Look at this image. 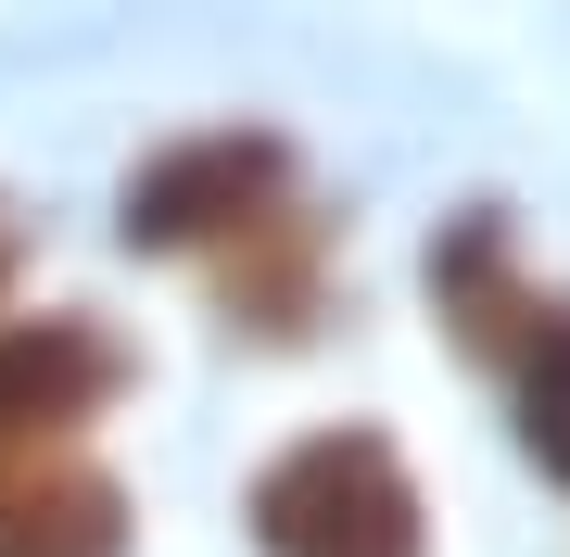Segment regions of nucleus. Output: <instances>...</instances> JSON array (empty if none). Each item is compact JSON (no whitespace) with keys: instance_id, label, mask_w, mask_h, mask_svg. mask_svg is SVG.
Listing matches in <instances>:
<instances>
[{"instance_id":"0eeeda50","label":"nucleus","mask_w":570,"mask_h":557,"mask_svg":"<svg viewBox=\"0 0 570 557\" xmlns=\"http://www.w3.org/2000/svg\"><path fill=\"white\" fill-rule=\"evenodd\" d=\"M13 253H26V228H13V216H0V279H13Z\"/></svg>"},{"instance_id":"f03ea898","label":"nucleus","mask_w":570,"mask_h":557,"mask_svg":"<svg viewBox=\"0 0 570 557\" xmlns=\"http://www.w3.org/2000/svg\"><path fill=\"white\" fill-rule=\"evenodd\" d=\"M292 203V140L266 127H204V140H165L127 178V241L140 253H242L266 216Z\"/></svg>"},{"instance_id":"423d86ee","label":"nucleus","mask_w":570,"mask_h":557,"mask_svg":"<svg viewBox=\"0 0 570 557\" xmlns=\"http://www.w3.org/2000/svg\"><path fill=\"white\" fill-rule=\"evenodd\" d=\"M494 380H508V431H520V456L570 495V305H532V330L494 355Z\"/></svg>"},{"instance_id":"39448f33","label":"nucleus","mask_w":570,"mask_h":557,"mask_svg":"<svg viewBox=\"0 0 570 557\" xmlns=\"http://www.w3.org/2000/svg\"><path fill=\"white\" fill-rule=\"evenodd\" d=\"M431 291H444L456 342L482 355V368H494V355L532 330V305H546V291H520V267H508V228H494V216H456V228H444V253H431Z\"/></svg>"},{"instance_id":"20e7f679","label":"nucleus","mask_w":570,"mask_h":557,"mask_svg":"<svg viewBox=\"0 0 570 557\" xmlns=\"http://www.w3.org/2000/svg\"><path fill=\"white\" fill-rule=\"evenodd\" d=\"M127 481L102 456H0V557H127Z\"/></svg>"},{"instance_id":"7ed1b4c3","label":"nucleus","mask_w":570,"mask_h":557,"mask_svg":"<svg viewBox=\"0 0 570 557\" xmlns=\"http://www.w3.org/2000/svg\"><path fill=\"white\" fill-rule=\"evenodd\" d=\"M115 380H127L115 330H89V317H13L0 330V456H39L77 418H102Z\"/></svg>"},{"instance_id":"f257e3e1","label":"nucleus","mask_w":570,"mask_h":557,"mask_svg":"<svg viewBox=\"0 0 570 557\" xmlns=\"http://www.w3.org/2000/svg\"><path fill=\"white\" fill-rule=\"evenodd\" d=\"M254 545L266 557H431V507L393 431L330 418L254 469Z\"/></svg>"}]
</instances>
